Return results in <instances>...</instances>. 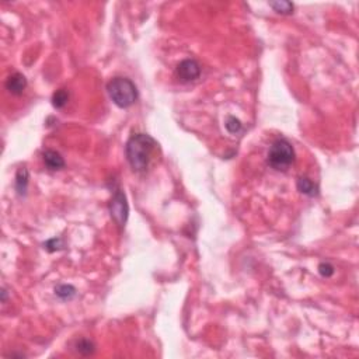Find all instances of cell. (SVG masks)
<instances>
[{
    "label": "cell",
    "mask_w": 359,
    "mask_h": 359,
    "mask_svg": "<svg viewBox=\"0 0 359 359\" xmlns=\"http://www.w3.org/2000/svg\"><path fill=\"white\" fill-rule=\"evenodd\" d=\"M157 147L156 141L146 134H135L126 144V159L135 171H144L149 167L152 156Z\"/></svg>",
    "instance_id": "obj_1"
},
{
    "label": "cell",
    "mask_w": 359,
    "mask_h": 359,
    "mask_svg": "<svg viewBox=\"0 0 359 359\" xmlns=\"http://www.w3.org/2000/svg\"><path fill=\"white\" fill-rule=\"evenodd\" d=\"M107 91L112 103L119 108L131 107L138 100L136 86L126 77H114L108 81Z\"/></svg>",
    "instance_id": "obj_2"
},
{
    "label": "cell",
    "mask_w": 359,
    "mask_h": 359,
    "mask_svg": "<svg viewBox=\"0 0 359 359\" xmlns=\"http://www.w3.org/2000/svg\"><path fill=\"white\" fill-rule=\"evenodd\" d=\"M295 162V150L287 139H277L268 152L269 166L275 170H287Z\"/></svg>",
    "instance_id": "obj_3"
},
{
    "label": "cell",
    "mask_w": 359,
    "mask_h": 359,
    "mask_svg": "<svg viewBox=\"0 0 359 359\" xmlns=\"http://www.w3.org/2000/svg\"><path fill=\"white\" fill-rule=\"evenodd\" d=\"M109 214L118 226H121V227L125 226L128 215H129V205L126 202L125 194L121 189L115 191L114 197L109 202Z\"/></svg>",
    "instance_id": "obj_4"
},
{
    "label": "cell",
    "mask_w": 359,
    "mask_h": 359,
    "mask_svg": "<svg viewBox=\"0 0 359 359\" xmlns=\"http://www.w3.org/2000/svg\"><path fill=\"white\" fill-rule=\"evenodd\" d=\"M201 74V66L194 59H185L180 62L177 66V76L182 81H192L199 77Z\"/></svg>",
    "instance_id": "obj_5"
},
{
    "label": "cell",
    "mask_w": 359,
    "mask_h": 359,
    "mask_svg": "<svg viewBox=\"0 0 359 359\" xmlns=\"http://www.w3.org/2000/svg\"><path fill=\"white\" fill-rule=\"evenodd\" d=\"M27 87V80L21 73H14L11 74L7 81H6V89L9 90L11 94L14 96H20L23 94V91Z\"/></svg>",
    "instance_id": "obj_6"
},
{
    "label": "cell",
    "mask_w": 359,
    "mask_h": 359,
    "mask_svg": "<svg viewBox=\"0 0 359 359\" xmlns=\"http://www.w3.org/2000/svg\"><path fill=\"white\" fill-rule=\"evenodd\" d=\"M42 159H44L45 166L49 169V170H61L65 167V160L63 157L55 150H45L42 154Z\"/></svg>",
    "instance_id": "obj_7"
},
{
    "label": "cell",
    "mask_w": 359,
    "mask_h": 359,
    "mask_svg": "<svg viewBox=\"0 0 359 359\" xmlns=\"http://www.w3.org/2000/svg\"><path fill=\"white\" fill-rule=\"evenodd\" d=\"M297 189L302 192V194H305L307 197H316L317 194H319V187H317V184H314L313 181L310 179H307V177H300V179L297 180Z\"/></svg>",
    "instance_id": "obj_8"
},
{
    "label": "cell",
    "mask_w": 359,
    "mask_h": 359,
    "mask_svg": "<svg viewBox=\"0 0 359 359\" xmlns=\"http://www.w3.org/2000/svg\"><path fill=\"white\" fill-rule=\"evenodd\" d=\"M28 170L26 167H21L17 171V176H16V189H17L18 195H26L27 192V185H28Z\"/></svg>",
    "instance_id": "obj_9"
},
{
    "label": "cell",
    "mask_w": 359,
    "mask_h": 359,
    "mask_svg": "<svg viewBox=\"0 0 359 359\" xmlns=\"http://www.w3.org/2000/svg\"><path fill=\"white\" fill-rule=\"evenodd\" d=\"M68 100H69V93H68V90L65 89L56 90L54 93V96H52V106H54L55 108H63L66 106Z\"/></svg>",
    "instance_id": "obj_10"
},
{
    "label": "cell",
    "mask_w": 359,
    "mask_h": 359,
    "mask_svg": "<svg viewBox=\"0 0 359 359\" xmlns=\"http://www.w3.org/2000/svg\"><path fill=\"white\" fill-rule=\"evenodd\" d=\"M55 293L63 300H71L72 297L76 296V289L71 285H59L58 287H55Z\"/></svg>",
    "instance_id": "obj_11"
},
{
    "label": "cell",
    "mask_w": 359,
    "mask_h": 359,
    "mask_svg": "<svg viewBox=\"0 0 359 359\" xmlns=\"http://www.w3.org/2000/svg\"><path fill=\"white\" fill-rule=\"evenodd\" d=\"M269 6L281 14H290L293 11V4L290 1H271Z\"/></svg>",
    "instance_id": "obj_12"
},
{
    "label": "cell",
    "mask_w": 359,
    "mask_h": 359,
    "mask_svg": "<svg viewBox=\"0 0 359 359\" xmlns=\"http://www.w3.org/2000/svg\"><path fill=\"white\" fill-rule=\"evenodd\" d=\"M77 352L81 354V355H91L94 351H96V345H94V342L90 341L87 338H83L80 341L77 342Z\"/></svg>",
    "instance_id": "obj_13"
},
{
    "label": "cell",
    "mask_w": 359,
    "mask_h": 359,
    "mask_svg": "<svg viewBox=\"0 0 359 359\" xmlns=\"http://www.w3.org/2000/svg\"><path fill=\"white\" fill-rule=\"evenodd\" d=\"M224 126H226V129L230 132V134H239L240 131H242V122H240V119L239 118H236V117H229L227 119H226V124H224Z\"/></svg>",
    "instance_id": "obj_14"
},
{
    "label": "cell",
    "mask_w": 359,
    "mask_h": 359,
    "mask_svg": "<svg viewBox=\"0 0 359 359\" xmlns=\"http://www.w3.org/2000/svg\"><path fill=\"white\" fill-rule=\"evenodd\" d=\"M319 272H320V275L324 277V278H330V277L334 275V267H332L330 262H322L319 265Z\"/></svg>",
    "instance_id": "obj_15"
},
{
    "label": "cell",
    "mask_w": 359,
    "mask_h": 359,
    "mask_svg": "<svg viewBox=\"0 0 359 359\" xmlns=\"http://www.w3.org/2000/svg\"><path fill=\"white\" fill-rule=\"evenodd\" d=\"M51 246H54V247L51 249V252L58 251V250H62L63 249V243L61 239H51V240H48V242L45 243V249H48V247H51Z\"/></svg>",
    "instance_id": "obj_16"
}]
</instances>
